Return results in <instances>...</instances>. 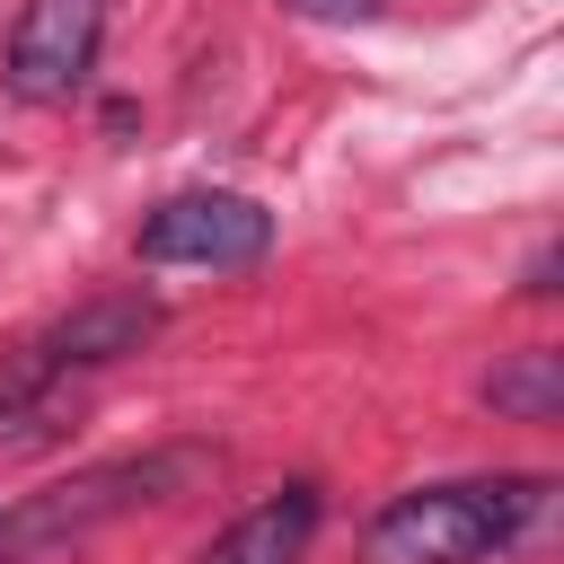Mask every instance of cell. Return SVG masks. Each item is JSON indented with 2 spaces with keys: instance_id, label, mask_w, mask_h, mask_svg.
<instances>
[{
  "instance_id": "5b68a950",
  "label": "cell",
  "mask_w": 564,
  "mask_h": 564,
  "mask_svg": "<svg viewBox=\"0 0 564 564\" xmlns=\"http://www.w3.org/2000/svg\"><path fill=\"white\" fill-rule=\"evenodd\" d=\"M106 44V0H26L9 26V97L18 106H70L97 70Z\"/></svg>"
},
{
  "instance_id": "277c9868",
  "label": "cell",
  "mask_w": 564,
  "mask_h": 564,
  "mask_svg": "<svg viewBox=\"0 0 564 564\" xmlns=\"http://www.w3.org/2000/svg\"><path fill=\"white\" fill-rule=\"evenodd\" d=\"M132 256L141 264H203V273H238V264H264L273 256V212L238 185H185L167 194L141 229H132Z\"/></svg>"
},
{
  "instance_id": "ba28073f",
  "label": "cell",
  "mask_w": 564,
  "mask_h": 564,
  "mask_svg": "<svg viewBox=\"0 0 564 564\" xmlns=\"http://www.w3.org/2000/svg\"><path fill=\"white\" fill-rule=\"evenodd\" d=\"M282 9H300V18H317V26H352V18H370L379 0H282Z\"/></svg>"
},
{
  "instance_id": "52a82bcc",
  "label": "cell",
  "mask_w": 564,
  "mask_h": 564,
  "mask_svg": "<svg viewBox=\"0 0 564 564\" xmlns=\"http://www.w3.org/2000/svg\"><path fill=\"white\" fill-rule=\"evenodd\" d=\"M476 397H485L502 423H555V414H564V352H555V344H529V352L494 361Z\"/></svg>"
},
{
  "instance_id": "6da1fadb",
  "label": "cell",
  "mask_w": 564,
  "mask_h": 564,
  "mask_svg": "<svg viewBox=\"0 0 564 564\" xmlns=\"http://www.w3.org/2000/svg\"><path fill=\"white\" fill-rule=\"evenodd\" d=\"M564 511V476H441V485H405L370 511L361 529V564H494V555H538L555 538Z\"/></svg>"
},
{
  "instance_id": "8992f818",
  "label": "cell",
  "mask_w": 564,
  "mask_h": 564,
  "mask_svg": "<svg viewBox=\"0 0 564 564\" xmlns=\"http://www.w3.org/2000/svg\"><path fill=\"white\" fill-rule=\"evenodd\" d=\"M317 520H326L317 476H291L282 494H264L256 511H238V520H229V529L203 546V564H308Z\"/></svg>"
},
{
  "instance_id": "7a4b0ae2",
  "label": "cell",
  "mask_w": 564,
  "mask_h": 564,
  "mask_svg": "<svg viewBox=\"0 0 564 564\" xmlns=\"http://www.w3.org/2000/svg\"><path fill=\"white\" fill-rule=\"evenodd\" d=\"M212 467H220L212 441H159V449H132V458H97L79 476H53L35 494H9L0 502V555H18V546H70L88 529H115V520H132L150 502L194 494Z\"/></svg>"
},
{
  "instance_id": "3957f363",
  "label": "cell",
  "mask_w": 564,
  "mask_h": 564,
  "mask_svg": "<svg viewBox=\"0 0 564 564\" xmlns=\"http://www.w3.org/2000/svg\"><path fill=\"white\" fill-rule=\"evenodd\" d=\"M159 317H167V308H159L150 291H97V300H79L70 317L35 326V335L0 361V423L26 414V405H44V397H62L79 370H106V361L141 352V344L159 335Z\"/></svg>"
},
{
  "instance_id": "9c48e42d",
  "label": "cell",
  "mask_w": 564,
  "mask_h": 564,
  "mask_svg": "<svg viewBox=\"0 0 564 564\" xmlns=\"http://www.w3.org/2000/svg\"><path fill=\"white\" fill-rule=\"evenodd\" d=\"M520 291H529V300H555V247L529 256V282H520Z\"/></svg>"
},
{
  "instance_id": "30bf717a",
  "label": "cell",
  "mask_w": 564,
  "mask_h": 564,
  "mask_svg": "<svg viewBox=\"0 0 564 564\" xmlns=\"http://www.w3.org/2000/svg\"><path fill=\"white\" fill-rule=\"evenodd\" d=\"M0 564H9V555H0Z\"/></svg>"
}]
</instances>
